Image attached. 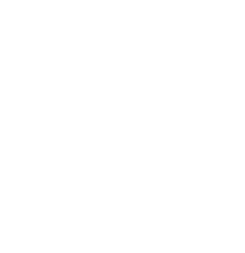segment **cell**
Masks as SVG:
<instances>
[]
</instances>
